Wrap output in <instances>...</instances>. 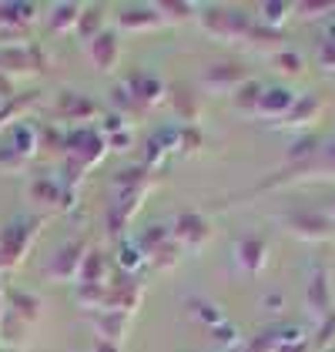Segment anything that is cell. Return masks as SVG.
Returning <instances> with one entry per match:
<instances>
[{
  "label": "cell",
  "mask_w": 335,
  "mask_h": 352,
  "mask_svg": "<svg viewBox=\"0 0 335 352\" xmlns=\"http://www.w3.org/2000/svg\"><path fill=\"white\" fill-rule=\"evenodd\" d=\"M10 131H14V135H10V141H7V144H10V148H14V151H17V155L27 162L30 155H34V144H37L34 131H30V128H10Z\"/></svg>",
  "instance_id": "cell-1"
},
{
  "label": "cell",
  "mask_w": 335,
  "mask_h": 352,
  "mask_svg": "<svg viewBox=\"0 0 335 352\" xmlns=\"http://www.w3.org/2000/svg\"><path fill=\"white\" fill-rule=\"evenodd\" d=\"M10 305L21 312V316H14V319H27V322H34V312H37V302L34 298H27L21 289H14L10 292Z\"/></svg>",
  "instance_id": "cell-2"
},
{
  "label": "cell",
  "mask_w": 335,
  "mask_h": 352,
  "mask_svg": "<svg viewBox=\"0 0 335 352\" xmlns=\"http://www.w3.org/2000/svg\"><path fill=\"white\" fill-rule=\"evenodd\" d=\"M0 319H3V296H0Z\"/></svg>",
  "instance_id": "cell-3"
}]
</instances>
